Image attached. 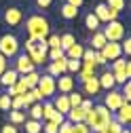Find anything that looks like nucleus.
<instances>
[{
  "label": "nucleus",
  "mask_w": 131,
  "mask_h": 133,
  "mask_svg": "<svg viewBox=\"0 0 131 133\" xmlns=\"http://www.w3.org/2000/svg\"><path fill=\"white\" fill-rule=\"evenodd\" d=\"M42 131H44V133H57V125H53V123H42Z\"/></svg>",
  "instance_id": "nucleus-44"
},
{
  "label": "nucleus",
  "mask_w": 131,
  "mask_h": 133,
  "mask_svg": "<svg viewBox=\"0 0 131 133\" xmlns=\"http://www.w3.org/2000/svg\"><path fill=\"white\" fill-rule=\"evenodd\" d=\"M47 57L51 59V61H55V59L63 57V51H61V49H49V53H47Z\"/></svg>",
  "instance_id": "nucleus-40"
},
{
  "label": "nucleus",
  "mask_w": 131,
  "mask_h": 133,
  "mask_svg": "<svg viewBox=\"0 0 131 133\" xmlns=\"http://www.w3.org/2000/svg\"><path fill=\"white\" fill-rule=\"evenodd\" d=\"M13 70L17 72L19 76H25V74H30V72H34L36 65L32 63V59L28 57V53H19L17 57H15V68H13Z\"/></svg>",
  "instance_id": "nucleus-6"
},
{
  "label": "nucleus",
  "mask_w": 131,
  "mask_h": 133,
  "mask_svg": "<svg viewBox=\"0 0 131 133\" xmlns=\"http://www.w3.org/2000/svg\"><path fill=\"white\" fill-rule=\"evenodd\" d=\"M17 78H19L17 72H15L13 68H6L2 74H0V85H2V87H13L15 82H17Z\"/></svg>",
  "instance_id": "nucleus-17"
},
{
  "label": "nucleus",
  "mask_w": 131,
  "mask_h": 133,
  "mask_svg": "<svg viewBox=\"0 0 131 133\" xmlns=\"http://www.w3.org/2000/svg\"><path fill=\"white\" fill-rule=\"evenodd\" d=\"M55 114H57V112H55V108H53L51 102H44V104H42V121H44V123H51Z\"/></svg>",
  "instance_id": "nucleus-26"
},
{
  "label": "nucleus",
  "mask_w": 131,
  "mask_h": 133,
  "mask_svg": "<svg viewBox=\"0 0 131 133\" xmlns=\"http://www.w3.org/2000/svg\"><path fill=\"white\" fill-rule=\"evenodd\" d=\"M93 15L97 17V21H100V23H108V21H116V19H119V13H116V11H112V9H108L104 2L95 6Z\"/></svg>",
  "instance_id": "nucleus-9"
},
{
  "label": "nucleus",
  "mask_w": 131,
  "mask_h": 133,
  "mask_svg": "<svg viewBox=\"0 0 131 133\" xmlns=\"http://www.w3.org/2000/svg\"><path fill=\"white\" fill-rule=\"evenodd\" d=\"M72 133H91V129L85 123H74L72 125Z\"/></svg>",
  "instance_id": "nucleus-39"
},
{
  "label": "nucleus",
  "mask_w": 131,
  "mask_h": 133,
  "mask_svg": "<svg viewBox=\"0 0 131 133\" xmlns=\"http://www.w3.org/2000/svg\"><path fill=\"white\" fill-rule=\"evenodd\" d=\"M121 95H123V99H125V102H129V99H131V82H129V80L123 85V91H121Z\"/></svg>",
  "instance_id": "nucleus-41"
},
{
  "label": "nucleus",
  "mask_w": 131,
  "mask_h": 133,
  "mask_svg": "<svg viewBox=\"0 0 131 133\" xmlns=\"http://www.w3.org/2000/svg\"><path fill=\"white\" fill-rule=\"evenodd\" d=\"M25 53H28V57L32 59L34 65H42L44 59H47V53H49V46H47L44 40H32V38H28L25 40Z\"/></svg>",
  "instance_id": "nucleus-3"
},
{
  "label": "nucleus",
  "mask_w": 131,
  "mask_h": 133,
  "mask_svg": "<svg viewBox=\"0 0 131 133\" xmlns=\"http://www.w3.org/2000/svg\"><path fill=\"white\" fill-rule=\"evenodd\" d=\"M68 72L70 74H78L80 72V59H68Z\"/></svg>",
  "instance_id": "nucleus-35"
},
{
  "label": "nucleus",
  "mask_w": 131,
  "mask_h": 133,
  "mask_svg": "<svg viewBox=\"0 0 131 133\" xmlns=\"http://www.w3.org/2000/svg\"><path fill=\"white\" fill-rule=\"evenodd\" d=\"M57 133H72V123H68V121H63L59 127H57Z\"/></svg>",
  "instance_id": "nucleus-42"
},
{
  "label": "nucleus",
  "mask_w": 131,
  "mask_h": 133,
  "mask_svg": "<svg viewBox=\"0 0 131 133\" xmlns=\"http://www.w3.org/2000/svg\"><path fill=\"white\" fill-rule=\"evenodd\" d=\"M112 121H116L121 127L129 125V123H131V106L125 102V104H123V106H121L116 112H114V118H112Z\"/></svg>",
  "instance_id": "nucleus-14"
},
{
  "label": "nucleus",
  "mask_w": 131,
  "mask_h": 133,
  "mask_svg": "<svg viewBox=\"0 0 131 133\" xmlns=\"http://www.w3.org/2000/svg\"><path fill=\"white\" fill-rule=\"evenodd\" d=\"M21 78H23V82H25L28 89H36V87H38V80H40V74L34 70V72H30V74L21 76Z\"/></svg>",
  "instance_id": "nucleus-24"
},
{
  "label": "nucleus",
  "mask_w": 131,
  "mask_h": 133,
  "mask_svg": "<svg viewBox=\"0 0 131 133\" xmlns=\"http://www.w3.org/2000/svg\"><path fill=\"white\" fill-rule=\"evenodd\" d=\"M125 65H127V57H119V59L112 61V70L110 72H123Z\"/></svg>",
  "instance_id": "nucleus-33"
},
{
  "label": "nucleus",
  "mask_w": 131,
  "mask_h": 133,
  "mask_svg": "<svg viewBox=\"0 0 131 133\" xmlns=\"http://www.w3.org/2000/svg\"><path fill=\"white\" fill-rule=\"evenodd\" d=\"M83 99H85V97H83V93H80V91H72V93H68V102H70V108H78Z\"/></svg>",
  "instance_id": "nucleus-29"
},
{
  "label": "nucleus",
  "mask_w": 131,
  "mask_h": 133,
  "mask_svg": "<svg viewBox=\"0 0 131 133\" xmlns=\"http://www.w3.org/2000/svg\"><path fill=\"white\" fill-rule=\"evenodd\" d=\"M6 68H9V59H4L2 55H0V74H2Z\"/></svg>",
  "instance_id": "nucleus-49"
},
{
  "label": "nucleus",
  "mask_w": 131,
  "mask_h": 133,
  "mask_svg": "<svg viewBox=\"0 0 131 133\" xmlns=\"http://www.w3.org/2000/svg\"><path fill=\"white\" fill-rule=\"evenodd\" d=\"M25 32L32 40H47V36L51 34V23L42 15H30L25 19Z\"/></svg>",
  "instance_id": "nucleus-2"
},
{
  "label": "nucleus",
  "mask_w": 131,
  "mask_h": 133,
  "mask_svg": "<svg viewBox=\"0 0 131 133\" xmlns=\"http://www.w3.org/2000/svg\"><path fill=\"white\" fill-rule=\"evenodd\" d=\"M125 104V99H123V95H121V91H106V97H104V106L110 110V112H116L121 106ZM129 104V102H127Z\"/></svg>",
  "instance_id": "nucleus-8"
},
{
  "label": "nucleus",
  "mask_w": 131,
  "mask_h": 133,
  "mask_svg": "<svg viewBox=\"0 0 131 133\" xmlns=\"http://www.w3.org/2000/svg\"><path fill=\"white\" fill-rule=\"evenodd\" d=\"M28 91H30L32 99H34V104H40V102H42V95H40V91H38V89H28Z\"/></svg>",
  "instance_id": "nucleus-43"
},
{
  "label": "nucleus",
  "mask_w": 131,
  "mask_h": 133,
  "mask_svg": "<svg viewBox=\"0 0 131 133\" xmlns=\"http://www.w3.org/2000/svg\"><path fill=\"white\" fill-rule=\"evenodd\" d=\"M28 114H30L32 121H40V123H42V102H40V104H32V106L28 108Z\"/></svg>",
  "instance_id": "nucleus-27"
},
{
  "label": "nucleus",
  "mask_w": 131,
  "mask_h": 133,
  "mask_svg": "<svg viewBox=\"0 0 131 133\" xmlns=\"http://www.w3.org/2000/svg\"><path fill=\"white\" fill-rule=\"evenodd\" d=\"M100 53L104 55V59H106V61H114V59L123 57L121 42H106V44L102 46V51H100Z\"/></svg>",
  "instance_id": "nucleus-12"
},
{
  "label": "nucleus",
  "mask_w": 131,
  "mask_h": 133,
  "mask_svg": "<svg viewBox=\"0 0 131 133\" xmlns=\"http://www.w3.org/2000/svg\"><path fill=\"white\" fill-rule=\"evenodd\" d=\"M110 121H112V112H110L104 104L93 106V108L87 112V116H85V125L91 129V133H100Z\"/></svg>",
  "instance_id": "nucleus-1"
},
{
  "label": "nucleus",
  "mask_w": 131,
  "mask_h": 133,
  "mask_svg": "<svg viewBox=\"0 0 131 133\" xmlns=\"http://www.w3.org/2000/svg\"><path fill=\"white\" fill-rule=\"evenodd\" d=\"M59 13H61V17H63V19H68V21L78 17V9H76V6H72V4H61Z\"/></svg>",
  "instance_id": "nucleus-22"
},
{
  "label": "nucleus",
  "mask_w": 131,
  "mask_h": 133,
  "mask_svg": "<svg viewBox=\"0 0 131 133\" xmlns=\"http://www.w3.org/2000/svg\"><path fill=\"white\" fill-rule=\"evenodd\" d=\"M38 91H40V95H42V99H47V97H53L55 95V78L53 76H49V74H40V80H38V87H36Z\"/></svg>",
  "instance_id": "nucleus-7"
},
{
  "label": "nucleus",
  "mask_w": 131,
  "mask_h": 133,
  "mask_svg": "<svg viewBox=\"0 0 131 133\" xmlns=\"http://www.w3.org/2000/svg\"><path fill=\"white\" fill-rule=\"evenodd\" d=\"M97 80H100V87L102 89H106V91H112L114 89V76H112V72L110 70H106V72H102V76H97Z\"/></svg>",
  "instance_id": "nucleus-18"
},
{
  "label": "nucleus",
  "mask_w": 131,
  "mask_h": 133,
  "mask_svg": "<svg viewBox=\"0 0 131 133\" xmlns=\"http://www.w3.org/2000/svg\"><path fill=\"white\" fill-rule=\"evenodd\" d=\"M51 2H53V0H36V6L47 9V6H51Z\"/></svg>",
  "instance_id": "nucleus-50"
},
{
  "label": "nucleus",
  "mask_w": 131,
  "mask_h": 133,
  "mask_svg": "<svg viewBox=\"0 0 131 133\" xmlns=\"http://www.w3.org/2000/svg\"><path fill=\"white\" fill-rule=\"evenodd\" d=\"M108 9H112V11H116V13H121L123 9H125V0H106L104 2Z\"/></svg>",
  "instance_id": "nucleus-32"
},
{
  "label": "nucleus",
  "mask_w": 131,
  "mask_h": 133,
  "mask_svg": "<svg viewBox=\"0 0 131 133\" xmlns=\"http://www.w3.org/2000/svg\"><path fill=\"white\" fill-rule=\"evenodd\" d=\"M42 131V123L40 121H25V133H40Z\"/></svg>",
  "instance_id": "nucleus-30"
},
{
  "label": "nucleus",
  "mask_w": 131,
  "mask_h": 133,
  "mask_svg": "<svg viewBox=\"0 0 131 133\" xmlns=\"http://www.w3.org/2000/svg\"><path fill=\"white\" fill-rule=\"evenodd\" d=\"M106 42H108V40H106V36L102 34V30L93 32V36H91V49H93V51H102V46H104Z\"/></svg>",
  "instance_id": "nucleus-20"
},
{
  "label": "nucleus",
  "mask_w": 131,
  "mask_h": 133,
  "mask_svg": "<svg viewBox=\"0 0 131 133\" xmlns=\"http://www.w3.org/2000/svg\"><path fill=\"white\" fill-rule=\"evenodd\" d=\"M23 21V11L17 9V6H9L4 11V23L11 25V28H17L19 23Z\"/></svg>",
  "instance_id": "nucleus-13"
},
{
  "label": "nucleus",
  "mask_w": 131,
  "mask_h": 133,
  "mask_svg": "<svg viewBox=\"0 0 131 133\" xmlns=\"http://www.w3.org/2000/svg\"><path fill=\"white\" fill-rule=\"evenodd\" d=\"M102 34L106 36L108 42H121L125 38V25L116 19V21H108L106 28L102 30Z\"/></svg>",
  "instance_id": "nucleus-5"
},
{
  "label": "nucleus",
  "mask_w": 131,
  "mask_h": 133,
  "mask_svg": "<svg viewBox=\"0 0 131 133\" xmlns=\"http://www.w3.org/2000/svg\"><path fill=\"white\" fill-rule=\"evenodd\" d=\"M19 40L17 36H13V34H2L0 36V55H2L4 59H13V57H17L19 55Z\"/></svg>",
  "instance_id": "nucleus-4"
},
{
  "label": "nucleus",
  "mask_w": 131,
  "mask_h": 133,
  "mask_svg": "<svg viewBox=\"0 0 131 133\" xmlns=\"http://www.w3.org/2000/svg\"><path fill=\"white\" fill-rule=\"evenodd\" d=\"M66 116H68V123H85V116H87V112L83 110V108H70V112L68 114H66Z\"/></svg>",
  "instance_id": "nucleus-19"
},
{
  "label": "nucleus",
  "mask_w": 131,
  "mask_h": 133,
  "mask_svg": "<svg viewBox=\"0 0 131 133\" xmlns=\"http://www.w3.org/2000/svg\"><path fill=\"white\" fill-rule=\"evenodd\" d=\"M83 53H85V46H83V44H78V42H74V44L68 49V51L63 53V55L68 57V59H80V57H83Z\"/></svg>",
  "instance_id": "nucleus-21"
},
{
  "label": "nucleus",
  "mask_w": 131,
  "mask_h": 133,
  "mask_svg": "<svg viewBox=\"0 0 131 133\" xmlns=\"http://www.w3.org/2000/svg\"><path fill=\"white\" fill-rule=\"evenodd\" d=\"M74 85H76V80L72 74H61L59 78H55V89L61 93V95H68L74 91Z\"/></svg>",
  "instance_id": "nucleus-10"
},
{
  "label": "nucleus",
  "mask_w": 131,
  "mask_h": 133,
  "mask_svg": "<svg viewBox=\"0 0 131 133\" xmlns=\"http://www.w3.org/2000/svg\"><path fill=\"white\" fill-rule=\"evenodd\" d=\"M66 4H72V6H76V9H80L85 4V0H66Z\"/></svg>",
  "instance_id": "nucleus-48"
},
{
  "label": "nucleus",
  "mask_w": 131,
  "mask_h": 133,
  "mask_svg": "<svg viewBox=\"0 0 131 133\" xmlns=\"http://www.w3.org/2000/svg\"><path fill=\"white\" fill-rule=\"evenodd\" d=\"M121 133H129V129H123V131H121Z\"/></svg>",
  "instance_id": "nucleus-51"
},
{
  "label": "nucleus",
  "mask_w": 131,
  "mask_h": 133,
  "mask_svg": "<svg viewBox=\"0 0 131 133\" xmlns=\"http://www.w3.org/2000/svg\"><path fill=\"white\" fill-rule=\"evenodd\" d=\"M74 42H76V38H74V34H70V32H66V34L59 36V49H61L63 53L68 51V49H70Z\"/></svg>",
  "instance_id": "nucleus-23"
},
{
  "label": "nucleus",
  "mask_w": 131,
  "mask_h": 133,
  "mask_svg": "<svg viewBox=\"0 0 131 133\" xmlns=\"http://www.w3.org/2000/svg\"><path fill=\"white\" fill-rule=\"evenodd\" d=\"M100 91H102V87H100V80H97V76H91V78H87V80L83 82V93H85V95L95 97Z\"/></svg>",
  "instance_id": "nucleus-15"
},
{
  "label": "nucleus",
  "mask_w": 131,
  "mask_h": 133,
  "mask_svg": "<svg viewBox=\"0 0 131 133\" xmlns=\"http://www.w3.org/2000/svg\"><path fill=\"white\" fill-rule=\"evenodd\" d=\"M13 89H15V93H17V95H23V93L28 91V87H25V82H23V78H21V76H19V78H17V82L13 85Z\"/></svg>",
  "instance_id": "nucleus-36"
},
{
  "label": "nucleus",
  "mask_w": 131,
  "mask_h": 133,
  "mask_svg": "<svg viewBox=\"0 0 131 133\" xmlns=\"http://www.w3.org/2000/svg\"><path fill=\"white\" fill-rule=\"evenodd\" d=\"M123 129H125V127H121L116 121H110V123H108V125H106V127H104L100 133H121Z\"/></svg>",
  "instance_id": "nucleus-31"
},
{
  "label": "nucleus",
  "mask_w": 131,
  "mask_h": 133,
  "mask_svg": "<svg viewBox=\"0 0 131 133\" xmlns=\"http://www.w3.org/2000/svg\"><path fill=\"white\" fill-rule=\"evenodd\" d=\"M80 108H83L85 112H89L93 108V102H91V99H83V102H80Z\"/></svg>",
  "instance_id": "nucleus-46"
},
{
  "label": "nucleus",
  "mask_w": 131,
  "mask_h": 133,
  "mask_svg": "<svg viewBox=\"0 0 131 133\" xmlns=\"http://www.w3.org/2000/svg\"><path fill=\"white\" fill-rule=\"evenodd\" d=\"M51 104H53L55 112H59V114H63V116L70 112V102H68V95H61V93H59V95L53 99Z\"/></svg>",
  "instance_id": "nucleus-16"
},
{
  "label": "nucleus",
  "mask_w": 131,
  "mask_h": 133,
  "mask_svg": "<svg viewBox=\"0 0 131 133\" xmlns=\"http://www.w3.org/2000/svg\"><path fill=\"white\" fill-rule=\"evenodd\" d=\"M121 51H123V55L129 57V53H131V38H129V36L121 40Z\"/></svg>",
  "instance_id": "nucleus-38"
},
{
  "label": "nucleus",
  "mask_w": 131,
  "mask_h": 133,
  "mask_svg": "<svg viewBox=\"0 0 131 133\" xmlns=\"http://www.w3.org/2000/svg\"><path fill=\"white\" fill-rule=\"evenodd\" d=\"M63 121H66V116H63V114H59V112H57V114H55V116H53V121H51V123H53V125H57V127H59V125H61V123H63Z\"/></svg>",
  "instance_id": "nucleus-47"
},
{
  "label": "nucleus",
  "mask_w": 131,
  "mask_h": 133,
  "mask_svg": "<svg viewBox=\"0 0 131 133\" xmlns=\"http://www.w3.org/2000/svg\"><path fill=\"white\" fill-rule=\"evenodd\" d=\"M9 121H11V125H21V123H25V114H23V110H9Z\"/></svg>",
  "instance_id": "nucleus-25"
},
{
  "label": "nucleus",
  "mask_w": 131,
  "mask_h": 133,
  "mask_svg": "<svg viewBox=\"0 0 131 133\" xmlns=\"http://www.w3.org/2000/svg\"><path fill=\"white\" fill-rule=\"evenodd\" d=\"M49 76H53V78H59L61 74H68V57H59V59H55V61H51L49 63V72H47Z\"/></svg>",
  "instance_id": "nucleus-11"
},
{
  "label": "nucleus",
  "mask_w": 131,
  "mask_h": 133,
  "mask_svg": "<svg viewBox=\"0 0 131 133\" xmlns=\"http://www.w3.org/2000/svg\"><path fill=\"white\" fill-rule=\"evenodd\" d=\"M0 133H19V131H17V127H15V125L6 123V125H2V129H0Z\"/></svg>",
  "instance_id": "nucleus-45"
},
{
  "label": "nucleus",
  "mask_w": 131,
  "mask_h": 133,
  "mask_svg": "<svg viewBox=\"0 0 131 133\" xmlns=\"http://www.w3.org/2000/svg\"><path fill=\"white\" fill-rule=\"evenodd\" d=\"M0 110H4V112H9V110H11V97H9L6 93L0 95Z\"/></svg>",
  "instance_id": "nucleus-37"
},
{
  "label": "nucleus",
  "mask_w": 131,
  "mask_h": 133,
  "mask_svg": "<svg viewBox=\"0 0 131 133\" xmlns=\"http://www.w3.org/2000/svg\"><path fill=\"white\" fill-rule=\"evenodd\" d=\"M44 42L49 49H59V34H49Z\"/></svg>",
  "instance_id": "nucleus-34"
},
{
  "label": "nucleus",
  "mask_w": 131,
  "mask_h": 133,
  "mask_svg": "<svg viewBox=\"0 0 131 133\" xmlns=\"http://www.w3.org/2000/svg\"><path fill=\"white\" fill-rule=\"evenodd\" d=\"M100 21H97V17H95V15L93 13H89V15H85V28L87 30H91V32H97V30H100Z\"/></svg>",
  "instance_id": "nucleus-28"
}]
</instances>
